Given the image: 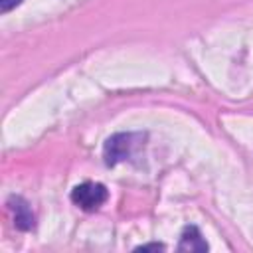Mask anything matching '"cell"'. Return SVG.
<instances>
[{
	"instance_id": "cell-1",
	"label": "cell",
	"mask_w": 253,
	"mask_h": 253,
	"mask_svg": "<svg viewBox=\"0 0 253 253\" xmlns=\"http://www.w3.org/2000/svg\"><path fill=\"white\" fill-rule=\"evenodd\" d=\"M107 198H109V190L101 182H83L75 186L71 192V202L85 211L99 210L107 202Z\"/></svg>"
},
{
	"instance_id": "cell-2",
	"label": "cell",
	"mask_w": 253,
	"mask_h": 253,
	"mask_svg": "<svg viewBox=\"0 0 253 253\" xmlns=\"http://www.w3.org/2000/svg\"><path fill=\"white\" fill-rule=\"evenodd\" d=\"M136 136L138 134H132V132H115L113 136H109L105 140V146H103L105 164L107 166H115V164L126 160L130 156V152H132Z\"/></svg>"
},
{
	"instance_id": "cell-3",
	"label": "cell",
	"mask_w": 253,
	"mask_h": 253,
	"mask_svg": "<svg viewBox=\"0 0 253 253\" xmlns=\"http://www.w3.org/2000/svg\"><path fill=\"white\" fill-rule=\"evenodd\" d=\"M8 208L14 215V225L20 231H30L36 227V215L30 208V204L22 196H10L8 198Z\"/></svg>"
},
{
	"instance_id": "cell-4",
	"label": "cell",
	"mask_w": 253,
	"mask_h": 253,
	"mask_svg": "<svg viewBox=\"0 0 253 253\" xmlns=\"http://www.w3.org/2000/svg\"><path fill=\"white\" fill-rule=\"evenodd\" d=\"M178 251H198L204 253L208 251V243L202 237V231L196 225H186L182 235H180V243H178Z\"/></svg>"
},
{
	"instance_id": "cell-5",
	"label": "cell",
	"mask_w": 253,
	"mask_h": 253,
	"mask_svg": "<svg viewBox=\"0 0 253 253\" xmlns=\"http://www.w3.org/2000/svg\"><path fill=\"white\" fill-rule=\"evenodd\" d=\"M18 4H22V0H0V12L6 14V12H10L12 8H16Z\"/></svg>"
},
{
	"instance_id": "cell-6",
	"label": "cell",
	"mask_w": 253,
	"mask_h": 253,
	"mask_svg": "<svg viewBox=\"0 0 253 253\" xmlns=\"http://www.w3.org/2000/svg\"><path fill=\"white\" fill-rule=\"evenodd\" d=\"M158 251V249H166L162 243H146V245H138L136 247V251Z\"/></svg>"
}]
</instances>
